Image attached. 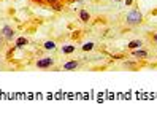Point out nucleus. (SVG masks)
<instances>
[{
  "label": "nucleus",
  "mask_w": 157,
  "mask_h": 135,
  "mask_svg": "<svg viewBox=\"0 0 157 135\" xmlns=\"http://www.w3.org/2000/svg\"><path fill=\"white\" fill-rule=\"evenodd\" d=\"M143 21H144V16H143V13L138 10V8H132V10L125 14V24L130 25V27L141 25Z\"/></svg>",
  "instance_id": "obj_1"
},
{
  "label": "nucleus",
  "mask_w": 157,
  "mask_h": 135,
  "mask_svg": "<svg viewBox=\"0 0 157 135\" xmlns=\"http://www.w3.org/2000/svg\"><path fill=\"white\" fill-rule=\"evenodd\" d=\"M122 67L125 70H132V71H138L140 68L144 67V62L143 60H138V59H128L122 62Z\"/></svg>",
  "instance_id": "obj_2"
},
{
  "label": "nucleus",
  "mask_w": 157,
  "mask_h": 135,
  "mask_svg": "<svg viewBox=\"0 0 157 135\" xmlns=\"http://www.w3.org/2000/svg\"><path fill=\"white\" fill-rule=\"evenodd\" d=\"M54 65V59L52 57H43V59H38L35 62V67L36 68H41V70H46V68H51Z\"/></svg>",
  "instance_id": "obj_3"
},
{
  "label": "nucleus",
  "mask_w": 157,
  "mask_h": 135,
  "mask_svg": "<svg viewBox=\"0 0 157 135\" xmlns=\"http://www.w3.org/2000/svg\"><path fill=\"white\" fill-rule=\"evenodd\" d=\"M130 56H132L133 59H138V60H144V59H147L149 52H147L146 49L136 48V49H130Z\"/></svg>",
  "instance_id": "obj_4"
},
{
  "label": "nucleus",
  "mask_w": 157,
  "mask_h": 135,
  "mask_svg": "<svg viewBox=\"0 0 157 135\" xmlns=\"http://www.w3.org/2000/svg\"><path fill=\"white\" fill-rule=\"evenodd\" d=\"M0 32H2V35L5 37V40H6V41H11V40L16 37V30L13 29L11 25H3V29L0 30Z\"/></svg>",
  "instance_id": "obj_5"
},
{
  "label": "nucleus",
  "mask_w": 157,
  "mask_h": 135,
  "mask_svg": "<svg viewBox=\"0 0 157 135\" xmlns=\"http://www.w3.org/2000/svg\"><path fill=\"white\" fill-rule=\"evenodd\" d=\"M79 65H81L79 60H68V62H65V64L62 65V68L65 71H73V70H78Z\"/></svg>",
  "instance_id": "obj_6"
},
{
  "label": "nucleus",
  "mask_w": 157,
  "mask_h": 135,
  "mask_svg": "<svg viewBox=\"0 0 157 135\" xmlns=\"http://www.w3.org/2000/svg\"><path fill=\"white\" fill-rule=\"evenodd\" d=\"M78 17H79V21H81V22L87 24V22L90 21V13H89L87 10H84V8H81V10L78 11Z\"/></svg>",
  "instance_id": "obj_7"
},
{
  "label": "nucleus",
  "mask_w": 157,
  "mask_h": 135,
  "mask_svg": "<svg viewBox=\"0 0 157 135\" xmlns=\"http://www.w3.org/2000/svg\"><path fill=\"white\" fill-rule=\"evenodd\" d=\"M63 6H65V0H59V2H54V3L49 5V8H51L52 11H56V13L62 11V10H63Z\"/></svg>",
  "instance_id": "obj_8"
},
{
  "label": "nucleus",
  "mask_w": 157,
  "mask_h": 135,
  "mask_svg": "<svg viewBox=\"0 0 157 135\" xmlns=\"http://www.w3.org/2000/svg\"><path fill=\"white\" fill-rule=\"evenodd\" d=\"M27 44H29V40H27L25 37H19L16 40V43H14V48L16 49H21V48H25Z\"/></svg>",
  "instance_id": "obj_9"
},
{
  "label": "nucleus",
  "mask_w": 157,
  "mask_h": 135,
  "mask_svg": "<svg viewBox=\"0 0 157 135\" xmlns=\"http://www.w3.org/2000/svg\"><path fill=\"white\" fill-rule=\"evenodd\" d=\"M143 46V41L141 40H132L130 43H127V48L128 49H136V48H141Z\"/></svg>",
  "instance_id": "obj_10"
},
{
  "label": "nucleus",
  "mask_w": 157,
  "mask_h": 135,
  "mask_svg": "<svg viewBox=\"0 0 157 135\" xmlns=\"http://www.w3.org/2000/svg\"><path fill=\"white\" fill-rule=\"evenodd\" d=\"M60 51H62V54H73L76 51V48L73 46V44H65V46H62Z\"/></svg>",
  "instance_id": "obj_11"
},
{
  "label": "nucleus",
  "mask_w": 157,
  "mask_h": 135,
  "mask_svg": "<svg viewBox=\"0 0 157 135\" xmlns=\"http://www.w3.org/2000/svg\"><path fill=\"white\" fill-rule=\"evenodd\" d=\"M32 3H36V5H46V6H49L51 3L54 2H59V0H30Z\"/></svg>",
  "instance_id": "obj_12"
},
{
  "label": "nucleus",
  "mask_w": 157,
  "mask_h": 135,
  "mask_svg": "<svg viewBox=\"0 0 157 135\" xmlns=\"http://www.w3.org/2000/svg\"><path fill=\"white\" fill-rule=\"evenodd\" d=\"M43 48L44 49H56V43H54L52 40H48V41H44Z\"/></svg>",
  "instance_id": "obj_13"
},
{
  "label": "nucleus",
  "mask_w": 157,
  "mask_h": 135,
  "mask_svg": "<svg viewBox=\"0 0 157 135\" xmlns=\"http://www.w3.org/2000/svg\"><path fill=\"white\" fill-rule=\"evenodd\" d=\"M94 46H95V44L94 43H92V41H89V43H84V44H82V51H92V49H94Z\"/></svg>",
  "instance_id": "obj_14"
},
{
  "label": "nucleus",
  "mask_w": 157,
  "mask_h": 135,
  "mask_svg": "<svg viewBox=\"0 0 157 135\" xmlns=\"http://www.w3.org/2000/svg\"><path fill=\"white\" fill-rule=\"evenodd\" d=\"M14 51H16V48L13 46V48H10L8 49V52H6V60H13V56H14Z\"/></svg>",
  "instance_id": "obj_15"
},
{
  "label": "nucleus",
  "mask_w": 157,
  "mask_h": 135,
  "mask_svg": "<svg viewBox=\"0 0 157 135\" xmlns=\"http://www.w3.org/2000/svg\"><path fill=\"white\" fill-rule=\"evenodd\" d=\"M147 38L151 40V43H154L155 46H157V32H152V33H149V35H147Z\"/></svg>",
  "instance_id": "obj_16"
},
{
  "label": "nucleus",
  "mask_w": 157,
  "mask_h": 135,
  "mask_svg": "<svg viewBox=\"0 0 157 135\" xmlns=\"http://www.w3.org/2000/svg\"><path fill=\"white\" fill-rule=\"evenodd\" d=\"M5 43H6V40H5V37L2 35V32H0V49H3V46H5Z\"/></svg>",
  "instance_id": "obj_17"
},
{
  "label": "nucleus",
  "mask_w": 157,
  "mask_h": 135,
  "mask_svg": "<svg viewBox=\"0 0 157 135\" xmlns=\"http://www.w3.org/2000/svg\"><path fill=\"white\" fill-rule=\"evenodd\" d=\"M132 3H133V0H125V5H127V6L132 5Z\"/></svg>",
  "instance_id": "obj_18"
},
{
  "label": "nucleus",
  "mask_w": 157,
  "mask_h": 135,
  "mask_svg": "<svg viewBox=\"0 0 157 135\" xmlns=\"http://www.w3.org/2000/svg\"><path fill=\"white\" fill-rule=\"evenodd\" d=\"M151 14H152V16H157V10H152V11H151Z\"/></svg>",
  "instance_id": "obj_19"
},
{
  "label": "nucleus",
  "mask_w": 157,
  "mask_h": 135,
  "mask_svg": "<svg viewBox=\"0 0 157 135\" xmlns=\"http://www.w3.org/2000/svg\"><path fill=\"white\" fill-rule=\"evenodd\" d=\"M75 2H79L81 3V2H84V0H75Z\"/></svg>",
  "instance_id": "obj_20"
},
{
  "label": "nucleus",
  "mask_w": 157,
  "mask_h": 135,
  "mask_svg": "<svg viewBox=\"0 0 157 135\" xmlns=\"http://www.w3.org/2000/svg\"><path fill=\"white\" fill-rule=\"evenodd\" d=\"M114 2H121V0H114Z\"/></svg>",
  "instance_id": "obj_21"
},
{
  "label": "nucleus",
  "mask_w": 157,
  "mask_h": 135,
  "mask_svg": "<svg viewBox=\"0 0 157 135\" xmlns=\"http://www.w3.org/2000/svg\"><path fill=\"white\" fill-rule=\"evenodd\" d=\"M0 62H2V57H0Z\"/></svg>",
  "instance_id": "obj_22"
}]
</instances>
